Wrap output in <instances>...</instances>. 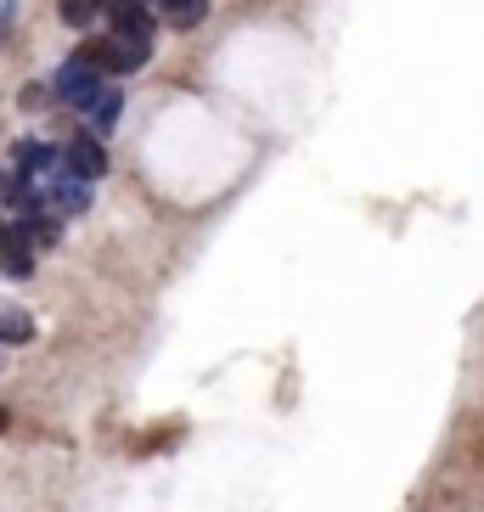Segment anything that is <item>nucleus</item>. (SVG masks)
I'll list each match as a JSON object with an SVG mask.
<instances>
[{
	"label": "nucleus",
	"instance_id": "7",
	"mask_svg": "<svg viewBox=\"0 0 484 512\" xmlns=\"http://www.w3.org/2000/svg\"><path fill=\"white\" fill-rule=\"evenodd\" d=\"M57 164H62V152L46 147V141H17V152H12V169H23V175H34V181H46Z\"/></svg>",
	"mask_w": 484,
	"mask_h": 512
},
{
	"label": "nucleus",
	"instance_id": "5",
	"mask_svg": "<svg viewBox=\"0 0 484 512\" xmlns=\"http://www.w3.org/2000/svg\"><path fill=\"white\" fill-rule=\"evenodd\" d=\"M62 164L74 169V175H85V181H96V175H107V152L96 136H74L62 147Z\"/></svg>",
	"mask_w": 484,
	"mask_h": 512
},
{
	"label": "nucleus",
	"instance_id": "9",
	"mask_svg": "<svg viewBox=\"0 0 484 512\" xmlns=\"http://www.w3.org/2000/svg\"><path fill=\"white\" fill-rule=\"evenodd\" d=\"M102 6L107 0H62V23L68 29H91L96 17H102Z\"/></svg>",
	"mask_w": 484,
	"mask_h": 512
},
{
	"label": "nucleus",
	"instance_id": "4",
	"mask_svg": "<svg viewBox=\"0 0 484 512\" xmlns=\"http://www.w3.org/2000/svg\"><path fill=\"white\" fill-rule=\"evenodd\" d=\"M102 12H107V23H113V34H124V40H141V46H152V12L141 6V0H107Z\"/></svg>",
	"mask_w": 484,
	"mask_h": 512
},
{
	"label": "nucleus",
	"instance_id": "1",
	"mask_svg": "<svg viewBox=\"0 0 484 512\" xmlns=\"http://www.w3.org/2000/svg\"><path fill=\"white\" fill-rule=\"evenodd\" d=\"M79 57L96 62L102 74H136V68H147L152 46H141V40H124V34H107V40H85V46H79Z\"/></svg>",
	"mask_w": 484,
	"mask_h": 512
},
{
	"label": "nucleus",
	"instance_id": "12",
	"mask_svg": "<svg viewBox=\"0 0 484 512\" xmlns=\"http://www.w3.org/2000/svg\"><path fill=\"white\" fill-rule=\"evenodd\" d=\"M0 428H6V406H0Z\"/></svg>",
	"mask_w": 484,
	"mask_h": 512
},
{
	"label": "nucleus",
	"instance_id": "3",
	"mask_svg": "<svg viewBox=\"0 0 484 512\" xmlns=\"http://www.w3.org/2000/svg\"><path fill=\"white\" fill-rule=\"evenodd\" d=\"M102 91H107V85H102V68H96V62L68 57V62L57 68V96H62L68 107H91Z\"/></svg>",
	"mask_w": 484,
	"mask_h": 512
},
{
	"label": "nucleus",
	"instance_id": "11",
	"mask_svg": "<svg viewBox=\"0 0 484 512\" xmlns=\"http://www.w3.org/2000/svg\"><path fill=\"white\" fill-rule=\"evenodd\" d=\"M91 119H96V130H113V119H119V91H102L91 102Z\"/></svg>",
	"mask_w": 484,
	"mask_h": 512
},
{
	"label": "nucleus",
	"instance_id": "6",
	"mask_svg": "<svg viewBox=\"0 0 484 512\" xmlns=\"http://www.w3.org/2000/svg\"><path fill=\"white\" fill-rule=\"evenodd\" d=\"M0 271L6 276H29L34 271V242L23 237V226L0 231Z\"/></svg>",
	"mask_w": 484,
	"mask_h": 512
},
{
	"label": "nucleus",
	"instance_id": "2",
	"mask_svg": "<svg viewBox=\"0 0 484 512\" xmlns=\"http://www.w3.org/2000/svg\"><path fill=\"white\" fill-rule=\"evenodd\" d=\"M40 197H46L51 214H85V209H91V181L74 175L68 164H57L46 181H40Z\"/></svg>",
	"mask_w": 484,
	"mask_h": 512
},
{
	"label": "nucleus",
	"instance_id": "8",
	"mask_svg": "<svg viewBox=\"0 0 484 512\" xmlns=\"http://www.w3.org/2000/svg\"><path fill=\"white\" fill-rule=\"evenodd\" d=\"M152 6H164V17L175 29H197L209 17V0H152Z\"/></svg>",
	"mask_w": 484,
	"mask_h": 512
},
{
	"label": "nucleus",
	"instance_id": "10",
	"mask_svg": "<svg viewBox=\"0 0 484 512\" xmlns=\"http://www.w3.org/2000/svg\"><path fill=\"white\" fill-rule=\"evenodd\" d=\"M0 338H6V344H29V338H34L29 316H23V310H6V304H0Z\"/></svg>",
	"mask_w": 484,
	"mask_h": 512
}]
</instances>
